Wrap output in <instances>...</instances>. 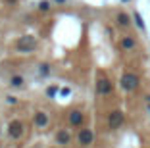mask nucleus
Listing matches in <instances>:
<instances>
[{"instance_id": "f257e3e1", "label": "nucleus", "mask_w": 150, "mask_h": 148, "mask_svg": "<svg viewBox=\"0 0 150 148\" xmlns=\"http://www.w3.org/2000/svg\"><path fill=\"white\" fill-rule=\"evenodd\" d=\"M119 87H121L123 92H135L141 87V77L137 73H133V71H125L121 75V79H119Z\"/></svg>"}, {"instance_id": "f03ea898", "label": "nucleus", "mask_w": 150, "mask_h": 148, "mask_svg": "<svg viewBox=\"0 0 150 148\" xmlns=\"http://www.w3.org/2000/svg\"><path fill=\"white\" fill-rule=\"evenodd\" d=\"M94 91H96L98 96H110L114 92V83H112V79L104 73H98L96 77V83H94Z\"/></svg>"}, {"instance_id": "7ed1b4c3", "label": "nucleus", "mask_w": 150, "mask_h": 148, "mask_svg": "<svg viewBox=\"0 0 150 148\" xmlns=\"http://www.w3.org/2000/svg\"><path fill=\"white\" fill-rule=\"evenodd\" d=\"M125 123V113L123 110H112L110 113H108V127H110L112 131H117L121 129Z\"/></svg>"}, {"instance_id": "20e7f679", "label": "nucleus", "mask_w": 150, "mask_h": 148, "mask_svg": "<svg viewBox=\"0 0 150 148\" xmlns=\"http://www.w3.org/2000/svg\"><path fill=\"white\" fill-rule=\"evenodd\" d=\"M35 48H37V39L31 37V35H25L18 40V50L21 54H31Z\"/></svg>"}, {"instance_id": "39448f33", "label": "nucleus", "mask_w": 150, "mask_h": 148, "mask_svg": "<svg viewBox=\"0 0 150 148\" xmlns=\"http://www.w3.org/2000/svg\"><path fill=\"white\" fill-rule=\"evenodd\" d=\"M139 46V40L135 35H123L119 39V48L123 50V52H135Z\"/></svg>"}, {"instance_id": "423d86ee", "label": "nucleus", "mask_w": 150, "mask_h": 148, "mask_svg": "<svg viewBox=\"0 0 150 148\" xmlns=\"http://www.w3.org/2000/svg\"><path fill=\"white\" fill-rule=\"evenodd\" d=\"M77 142L81 146H91L94 142V131L88 129V127H81L79 129V135H77Z\"/></svg>"}, {"instance_id": "0eeeda50", "label": "nucleus", "mask_w": 150, "mask_h": 148, "mask_svg": "<svg viewBox=\"0 0 150 148\" xmlns=\"http://www.w3.org/2000/svg\"><path fill=\"white\" fill-rule=\"evenodd\" d=\"M115 25L119 27V29H129L133 23V16H129L127 12H117L115 13Z\"/></svg>"}, {"instance_id": "6e6552de", "label": "nucleus", "mask_w": 150, "mask_h": 148, "mask_svg": "<svg viewBox=\"0 0 150 148\" xmlns=\"http://www.w3.org/2000/svg\"><path fill=\"white\" fill-rule=\"evenodd\" d=\"M85 123V113L81 112V110H71L69 112V125L71 127H83Z\"/></svg>"}, {"instance_id": "1a4fd4ad", "label": "nucleus", "mask_w": 150, "mask_h": 148, "mask_svg": "<svg viewBox=\"0 0 150 148\" xmlns=\"http://www.w3.org/2000/svg\"><path fill=\"white\" fill-rule=\"evenodd\" d=\"M8 133H10L12 139H19V137L23 135V123L19 121V119H13V121L8 125Z\"/></svg>"}, {"instance_id": "9d476101", "label": "nucleus", "mask_w": 150, "mask_h": 148, "mask_svg": "<svg viewBox=\"0 0 150 148\" xmlns=\"http://www.w3.org/2000/svg\"><path fill=\"white\" fill-rule=\"evenodd\" d=\"M48 113L46 112H37L35 118H33V123H35V127H39V129H44V127L48 125Z\"/></svg>"}, {"instance_id": "9b49d317", "label": "nucleus", "mask_w": 150, "mask_h": 148, "mask_svg": "<svg viewBox=\"0 0 150 148\" xmlns=\"http://www.w3.org/2000/svg\"><path fill=\"white\" fill-rule=\"evenodd\" d=\"M71 142V133L67 129H60L56 135V144H60V146H67V144Z\"/></svg>"}, {"instance_id": "f8f14e48", "label": "nucleus", "mask_w": 150, "mask_h": 148, "mask_svg": "<svg viewBox=\"0 0 150 148\" xmlns=\"http://www.w3.org/2000/svg\"><path fill=\"white\" fill-rule=\"evenodd\" d=\"M133 21H135V25H137V29L139 31H142L144 33L146 31V23H144V19H142V16H141V12H133Z\"/></svg>"}, {"instance_id": "ddd939ff", "label": "nucleus", "mask_w": 150, "mask_h": 148, "mask_svg": "<svg viewBox=\"0 0 150 148\" xmlns=\"http://www.w3.org/2000/svg\"><path fill=\"white\" fill-rule=\"evenodd\" d=\"M23 83H25V79H23L21 75H13V77L10 79V87H13V89L23 87Z\"/></svg>"}, {"instance_id": "4468645a", "label": "nucleus", "mask_w": 150, "mask_h": 148, "mask_svg": "<svg viewBox=\"0 0 150 148\" xmlns=\"http://www.w3.org/2000/svg\"><path fill=\"white\" fill-rule=\"evenodd\" d=\"M56 94H58V87H56V85H52V87L46 89V96H48V98H54Z\"/></svg>"}, {"instance_id": "2eb2a0df", "label": "nucleus", "mask_w": 150, "mask_h": 148, "mask_svg": "<svg viewBox=\"0 0 150 148\" xmlns=\"http://www.w3.org/2000/svg\"><path fill=\"white\" fill-rule=\"evenodd\" d=\"M39 10H40V12H48V10H50V2H48V0H40V2H39Z\"/></svg>"}, {"instance_id": "dca6fc26", "label": "nucleus", "mask_w": 150, "mask_h": 148, "mask_svg": "<svg viewBox=\"0 0 150 148\" xmlns=\"http://www.w3.org/2000/svg\"><path fill=\"white\" fill-rule=\"evenodd\" d=\"M39 73L42 75V77H44V75H48V73H50V67H48V64H40V65H39Z\"/></svg>"}, {"instance_id": "f3484780", "label": "nucleus", "mask_w": 150, "mask_h": 148, "mask_svg": "<svg viewBox=\"0 0 150 148\" xmlns=\"http://www.w3.org/2000/svg\"><path fill=\"white\" fill-rule=\"evenodd\" d=\"M6 102H8V104H18V98H16V96H13V94H10V96H6Z\"/></svg>"}, {"instance_id": "a211bd4d", "label": "nucleus", "mask_w": 150, "mask_h": 148, "mask_svg": "<svg viewBox=\"0 0 150 148\" xmlns=\"http://www.w3.org/2000/svg\"><path fill=\"white\" fill-rule=\"evenodd\" d=\"M60 94H62V96H69V94H71V89H67V87L60 89Z\"/></svg>"}, {"instance_id": "6ab92c4d", "label": "nucleus", "mask_w": 150, "mask_h": 148, "mask_svg": "<svg viewBox=\"0 0 150 148\" xmlns=\"http://www.w3.org/2000/svg\"><path fill=\"white\" fill-rule=\"evenodd\" d=\"M144 100H146V104H150V92H148V94L144 96Z\"/></svg>"}, {"instance_id": "aec40b11", "label": "nucleus", "mask_w": 150, "mask_h": 148, "mask_svg": "<svg viewBox=\"0 0 150 148\" xmlns=\"http://www.w3.org/2000/svg\"><path fill=\"white\" fill-rule=\"evenodd\" d=\"M54 2H56V4H66L67 0H54Z\"/></svg>"}, {"instance_id": "412c9836", "label": "nucleus", "mask_w": 150, "mask_h": 148, "mask_svg": "<svg viewBox=\"0 0 150 148\" xmlns=\"http://www.w3.org/2000/svg\"><path fill=\"white\" fill-rule=\"evenodd\" d=\"M6 2H8V4H16V2H18V0H6Z\"/></svg>"}, {"instance_id": "4be33fe9", "label": "nucleus", "mask_w": 150, "mask_h": 148, "mask_svg": "<svg viewBox=\"0 0 150 148\" xmlns=\"http://www.w3.org/2000/svg\"><path fill=\"white\" fill-rule=\"evenodd\" d=\"M146 113L150 115V104H146Z\"/></svg>"}, {"instance_id": "5701e85b", "label": "nucleus", "mask_w": 150, "mask_h": 148, "mask_svg": "<svg viewBox=\"0 0 150 148\" xmlns=\"http://www.w3.org/2000/svg\"><path fill=\"white\" fill-rule=\"evenodd\" d=\"M119 2H131V0H119Z\"/></svg>"}]
</instances>
